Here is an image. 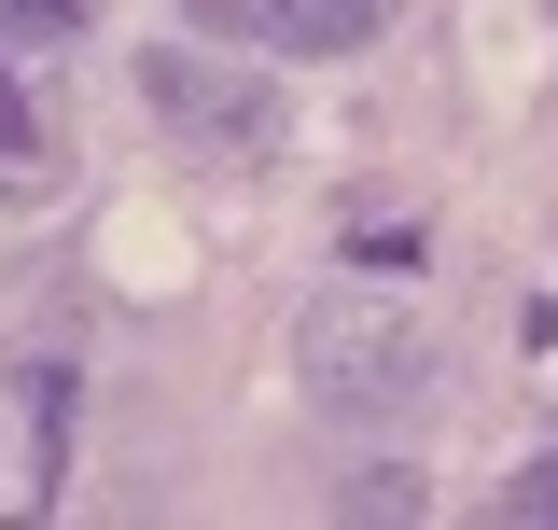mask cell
I'll use <instances>...</instances> for the list:
<instances>
[{
	"label": "cell",
	"mask_w": 558,
	"mask_h": 530,
	"mask_svg": "<svg viewBox=\"0 0 558 530\" xmlns=\"http://www.w3.org/2000/svg\"><path fill=\"white\" fill-rule=\"evenodd\" d=\"M336 517H418V474H349Z\"/></svg>",
	"instance_id": "7"
},
{
	"label": "cell",
	"mask_w": 558,
	"mask_h": 530,
	"mask_svg": "<svg viewBox=\"0 0 558 530\" xmlns=\"http://www.w3.org/2000/svg\"><path fill=\"white\" fill-rule=\"evenodd\" d=\"M209 43H279V57H363L391 0H182Z\"/></svg>",
	"instance_id": "3"
},
{
	"label": "cell",
	"mask_w": 558,
	"mask_h": 530,
	"mask_svg": "<svg viewBox=\"0 0 558 530\" xmlns=\"http://www.w3.org/2000/svg\"><path fill=\"white\" fill-rule=\"evenodd\" d=\"M140 98L168 112V140H196L209 168H266L279 154V84L266 70H223V57H196V43H154V57H140Z\"/></svg>",
	"instance_id": "2"
},
{
	"label": "cell",
	"mask_w": 558,
	"mask_h": 530,
	"mask_svg": "<svg viewBox=\"0 0 558 530\" xmlns=\"http://www.w3.org/2000/svg\"><path fill=\"white\" fill-rule=\"evenodd\" d=\"M405 252H418V209H349V265H377V279H391Z\"/></svg>",
	"instance_id": "5"
},
{
	"label": "cell",
	"mask_w": 558,
	"mask_h": 530,
	"mask_svg": "<svg viewBox=\"0 0 558 530\" xmlns=\"http://www.w3.org/2000/svg\"><path fill=\"white\" fill-rule=\"evenodd\" d=\"M502 503H517V517H558V461H531L517 489H502Z\"/></svg>",
	"instance_id": "8"
},
{
	"label": "cell",
	"mask_w": 558,
	"mask_h": 530,
	"mask_svg": "<svg viewBox=\"0 0 558 530\" xmlns=\"http://www.w3.org/2000/svg\"><path fill=\"white\" fill-rule=\"evenodd\" d=\"M293 377L336 405V419H405L433 392V335L405 308H377V293H336V308L293 322Z\"/></svg>",
	"instance_id": "1"
},
{
	"label": "cell",
	"mask_w": 558,
	"mask_h": 530,
	"mask_svg": "<svg viewBox=\"0 0 558 530\" xmlns=\"http://www.w3.org/2000/svg\"><path fill=\"white\" fill-rule=\"evenodd\" d=\"M84 14H98V0H0V28H14V43H70Z\"/></svg>",
	"instance_id": "6"
},
{
	"label": "cell",
	"mask_w": 558,
	"mask_h": 530,
	"mask_svg": "<svg viewBox=\"0 0 558 530\" xmlns=\"http://www.w3.org/2000/svg\"><path fill=\"white\" fill-rule=\"evenodd\" d=\"M43 57H57V43H14V28H0V182L70 168V112H57V84H43Z\"/></svg>",
	"instance_id": "4"
}]
</instances>
